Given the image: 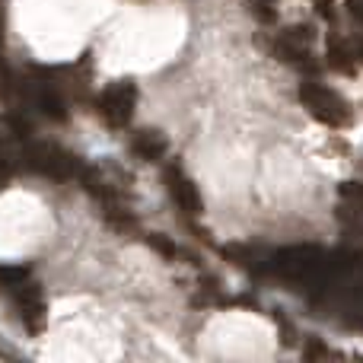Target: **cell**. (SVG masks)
Wrapping results in <instances>:
<instances>
[{"mask_svg":"<svg viewBox=\"0 0 363 363\" xmlns=\"http://www.w3.org/2000/svg\"><path fill=\"white\" fill-rule=\"evenodd\" d=\"M19 160H26V163H23L26 169L38 172V176H48L55 182L77 179V176H80V169H83L80 160H77L70 150L57 147V144H29V140H26Z\"/></svg>","mask_w":363,"mask_h":363,"instance_id":"cell-1","label":"cell"},{"mask_svg":"<svg viewBox=\"0 0 363 363\" xmlns=\"http://www.w3.org/2000/svg\"><path fill=\"white\" fill-rule=\"evenodd\" d=\"M300 102L309 108V115H313L315 121H322V125H328V128H341L351 121V112H347L351 106H347L335 89L322 86V83H313V80L300 83Z\"/></svg>","mask_w":363,"mask_h":363,"instance_id":"cell-2","label":"cell"},{"mask_svg":"<svg viewBox=\"0 0 363 363\" xmlns=\"http://www.w3.org/2000/svg\"><path fill=\"white\" fill-rule=\"evenodd\" d=\"M96 108H99L102 121L108 128H128L134 118V108H138V86L131 80L112 83V86H106L99 93Z\"/></svg>","mask_w":363,"mask_h":363,"instance_id":"cell-3","label":"cell"},{"mask_svg":"<svg viewBox=\"0 0 363 363\" xmlns=\"http://www.w3.org/2000/svg\"><path fill=\"white\" fill-rule=\"evenodd\" d=\"M13 296H16V303H19V319H23L26 332L42 335L45 332V313H48L45 296H42V287L29 277L26 284H19V287L13 290Z\"/></svg>","mask_w":363,"mask_h":363,"instance_id":"cell-4","label":"cell"},{"mask_svg":"<svg viewBox=\"0 0 363 363\" xmlns=\"http://www.w3.org/2000/svg\"><path fill=\"white\" fill-rule=\"evenodd\" d=\"M166 188H169L172 201L182 207L185 213H191V217H198L201 211H204V201H201V191L198 185H194L191 179L182 172L179 163H169L166 166Z\"/></svg>","mask_w":363,"mask_h":363,"instance_id":"cell-5","label":"cell"},{"mask_svg":"<svg viewBox=\"0 0 363 363\" xmlns=\"http://www.w3.org/2000/svg\"><path fill=\"white\" fill-rule=\"evenodd\" d=\"M131 153L140 157L144 163H160V160L169 153V140H166V134H160L157 128H144V131H138L131 138Z\"/></svg>","mask_w":363,"mask_h":363,"instance_id":"cell-6","label":"cell"},{"mask_svg":"<svg viewBox=\"0 0 363 363\" xmlns=\"http://www.w3.org/2000/svg\"><path fill=\"white\" fill-rule=\"evenodd\" d=\"M29 277H32V271L26 264H0V287H6V290H16Z\"/></svg>","mask_w":363,"mask_h":363,"instance_id":"cell-7","label":"cell"},{"mask_svg":"<svg viewBox=\"0 0 363 363\" xmlns=\"http://www.w3.org/2000/svg\"><path fill=\"white\" fill-rule=\"evenodd\" d=\"M144 239H147V245H153V249H157L163 258H176V245H172L169 239H163L160 233H147Z\"/></svg>","mask_w":363,"mask_h":363,"instance_id":"cell-8","label":"cell"},{"mask_svg":"<svg viewBox=\"0 0 363 363\" xmlns=\"http://www.w3.org/2000/svg\"><path fill=\"white\" fill-rule=\"evenodd\" d=\"M325 354H328V347L322 345V341H313V345L306 347V357L309 360H313V357H325Z\"/></svg>","mask_w":363,"mask_h":363,"instance_id":"cell-9","label":"cell"}]
</instances>
